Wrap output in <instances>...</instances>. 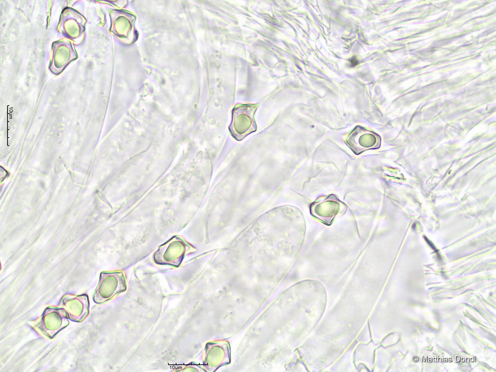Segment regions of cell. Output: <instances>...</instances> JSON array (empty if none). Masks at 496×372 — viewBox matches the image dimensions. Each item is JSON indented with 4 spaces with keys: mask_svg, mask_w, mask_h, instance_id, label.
I'll list each match as a JSON object with an SVG mask.
<instances>
[{
    "mask_svg": "<svg viewBox=\"0 0 496 372\" xmlns=\"http://www.w3.org/2000/svg\"><path fill=\"white\" fill-rule=\"evenodd\" d=\"M231 134L237 140H242L248 134L256 130L253 116L238 115L233 117L229 126Z\"/></svg>",
    "mask_w": 496,
    "mask_h": 372,
    "instance_id": "1",
    "label": "cell"
}]
</instances>
